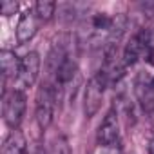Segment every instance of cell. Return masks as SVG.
<instances>
[{
    "label": "cell",
    "mask_w": 154,
    "mask_h": 154,
    "mask_svg": "<svg viewBox=\"0 0 154 154\" xmlns=\"http://www.w3.org/2000/svg\"><path fill=\"white\" fill-rule=\"evenodd\" d=\"M107 85H109L107 84V78L103 76L102 71L96 72L93 78L87 82V85H85V96H84V111H85V116L87 118H93L98 112Z\"/></svg>",
    "instance_id": "obj_1"
},
{
    "label": "cell",
    "mask_w": 154,
    "mask_h": 154,
    "mask_svg": "<svg viewBox=\"0 0 154 154\" xmlns=\"http://www.w3.org/2000/svg\"><path fill=\"white\" fill-rule=\"evenodd\" d=\"M152 85H154V78H152Z\"/></svg>",
    "instance_id": "obj_15"
},
{
    "label": "cell",
    "mask_w": 154,
    "mask_h": 154,
    "mask_svg": "<svg viewBox=\"0 0 154 154\" xmlns=\"http://www.w3.org/2000/svg\"><path fill=\"white\" fill-rule=\"evenodd\" d=\"M134 93L136 98L143 109L145 114H154V85L152 78H149L147 74H138V78L134 82Z\"/></svg>",
    "instance_id": "obj_5"
},
{
    "label": "cell",
    "mask_w": 154,
    "mask_h": 154,
    "mask_svg": "<svg viewBox=\"0 0 154 154\" xmlns=\"http://www.w3.org/2000/svg\"><path fill=\"white\" fill-rule=\"evenodd\" d=\"M145 47H147V44H145V31H140L138 35H134V36L127 42V45H125V49H123L122 60H123L125 67H127V65H134V63L138 62V58L145 53Z\"/></svg>",
    "instance_id": "obj_8"
},
{
    "label": "cell",
    "mask_w": 154,
    "mask_h": 154,
    "mask_svg": "<svg viewBox=\"0 0 154 154\" xmlns=\"http://www.w3.org/2000/svg\"><path fill=\"white\" fill-rule=\"evenodd\" d=\"M2 112H4L6 123L11 129H17L26 112V94L17 89H13L11 93H6L4 103H2Z\"/></svg>",
    "instance_id": "obj_2"
},
{
    "label": "cell",
    "mask_w": 154,
    "mask_h": 154,
    "mask_svg": "<svg viewBox=\"0 0 154 154\" xmlns=\"http://www.w3.org/2000/svg\"><path fill=\"white\" fill-rule=\"evenodd\" d=\"M38 71H40V56H38V53L31 51L22 58V65H20V72H18L15 89L24 91V89L31 87L38 78Z\"/></svg>",
    "instance_id": "obj_4"
},
{
    "label": "cell",
    "mask_w": 154,
    "mask_h": 154,
    "mask_svg": "<svg viewBox=\"0 0 154 154\" xmlns=\"http://www.w3.org/2000/svg\"><path fill=\"white\" fill-rule=\"evenodd\" d=\"M17 9H18V4H17V2H2V6H0V13H2L4 17L15 15Z\"/></svg>",
    "instance_id": "obj_13"
},
{
    "label": "cell",
    "mask_w": 154,
    "mask_h": 154,
    "mask_svg": "<svg viewBox=\"0 0 154 154\" xmlns=\"http://www.w3.org/2000/svg\"><path fill=\"white\" fill-rule=\"evenodd\" d=\"M149 154H154V138L149 141Z\"/></svg>",
    "instance_id": "obj_14"
},
{
    "label": "cell",
    "mask_w": 154,
    "mask_h": 154,
    "mask_svg": "<svg viewBox=\"0 0 154 154\" xmlns=\"http://www.w3.org/2000/svg\"><path fill=\"white\" fill-rule=\"evenodd\" d=\"M54 9H56V4L51 2V0H40V2H36V6H35V13L42 20H49L54 15Z\"/></svg>",
    "instance_id": "obj_11"
},
{
    "label": "cell",
    "mask_w": 154,
    "mask_h": 154,
    "mask_svg": "<svg viewBox=\"0 0 154 154\" xmlns=\"http://www.w3.org/2000/svg\"><path fill=\"white\" fill-rule=\"evenodd\" d=\"M20 65H22V60L13 53V51H8L4 49L0 53V67H2V72H4V78H18V72H20Z\"/></svg>",
    "instance_id": "obj_9"
},
{
    "label": "cell",
    "mask_w": 154,
    "mask_h": 154,
    "mask_svg": "<svg viewBox=\"0 0 154 154\" xmlns=\"http://www.w3.org/2000/svg\"><path fill=\"white\" fill-rule=\"evenodd\" d=\"M54 103H56V94H54L53 85H42L38 94H36V107H35L36 122H38L42 131L47 129L53 122Z\"/></svg>",
    "instance_id": "obj_3"
},
{
    "label": "cell",
    "mask_w": 154,
    "mask_h": 154,
    "mask_svg": "<svg viewBox=\"0 0 154 154\" xmlns=\"http://www.w3.org/2000/svg\"><path fill=\"white\" fill-rule=\"evenodd\" d=\"M93 26H94V29H100V31H102V29H103V31H111L112 26H114V18H111V17L100 13V15H94Z\"/></svg>",
    "instance_id": "obj_12"
},
{
    "label": "cell",
    "mask_w": 154,
    "mask_h": 154,
    "mask_svg": "<svg viewBox=\"0 0 154 154\" xmlns=\"http://www.w3.org/2000/svg\"><path fill=\"white\" fill-rule=\"evenodd\" d=\"M38 31V15L33 9H27L26 13H22L18 24H17V40L20 44L29 42Z\"/></svg>",
    "instance_id": "obj_7"
},
{
    "label": "cell",
    "mask_w": 154,
    "mask_h": 154,
    "mask_svg": "<svg viewBox=\"0 0 154 154\" xmlns=\"http://www.w3.org/2000/svg\"><path fill=\"white\" fill-rule=\"evenodd\" d=\"M98 143L103 147H114L120 140V122H118V114L114 111H109L105 120L102 122L100 129H98Z\"/></svg>",
    "instance_id": "obj_6"
},
{
    "label": "cell",
    "mask_w": 154,
    "mask_h": 154,
    "mask_svg": "<svg viewBox=\"0 0 154 154\" xmlns=\"http://www.w3.org/2000/svg\"><path fill=\"white\" fill-rule=\"evenodd\" d=\"M2 154H26V138L18 129H13L4 143Z\"/></svg>",
    "instance_id": "obj_10"
}]
</instances>
